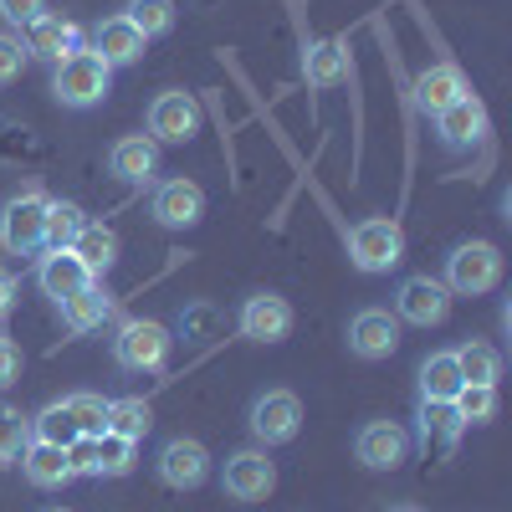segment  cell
Wrapping results in <instances>:
<instances>
[{"mask_svg": "<svg viewBox=\"0 0 512 512\" xmlns=\"http://www.w3.org/2000/svg\"><path fill=\"white\" fill-rule=\"evenodd\" d=\"M113 93V67L93 52V47H77L72 57H62L52 67V98L62 108H98L103 98Z\"/></svg>", "mask_w": 512, "mask_h": 512, "instance_id": "cell-1", "label": "cell"}, {"mask_svg": "<svg viewBox=\"0 0 512 512\" xmlns=\"http://www.w3.org/2000/svg\"><path fill=\"white\" fill-rule=\"evenodd\" d=\"M497 282H502V251L492 241H461V246H451L446 277H441V287L451 297H482Z\"/></svg>", "mask_w": 512, "mask_h": 512, "instance_id": "cell-2", "label": "cell"}, {"mask_svg": "<svg viewBox=\"0 0 512 512\" xmlns=\"http://www.w3.org/2000/svg\"><path fill=\"white\" fill-rule=\"evenodd\" d=\"M169 344H175V338H169V328H164L159 318H128V323H118V333H113V364L128 369V374L164 369Z\"/></svg>", "mask_w": 512, "mask_h": 512, "instance_id": "cell-3", "label": "cell"}, {"mask_svg": "<svg viewBox=\"0 0 512 512\" xmlns=\"http://www.w3.org/2000/svg\"><path fill=\"white\" fill-rule=\"evenodd\" d=\"M400 256H405V231L390 216H369V221H359L349 231V262L359 272H369V277L400 267Z\"/></svg>", "mask_w": 512, "mask_h": 512, "instance_id": "cell-4", "label": "cell"}, {"mask_svg": "<svg viewBox=\"0 0 512 512\" xmlns=\"http://www.w3.org/2000/svg\"><path fill=\"white\" fill-rule=\"evenodd\" d=\"M246 425H251L256 446H287L303 431V400L292 390H262L246 410Z\"/></svg>", "mask_w": 512, "mask_h": 512, "instance_id": "cell-5", "label": "cell"}, {"mask_svg": "<svg viewBox=\"0 0 512 512\" xmlns=\"http://www.w3.org/2000/svg\"><path fill=\"white\" fill-rule=\"evenodd\" d=\"M221 487H226L231 502H267L272 487H277V461L267 456V446L231 451L226 466H221Z\"/></svg>", "mask_w": 512, "mask_h": 512, "instance_id": "cell-6", "label": "cell"}, {"mask_svg": "<svg viewBox=\"0 0 512 512\" xmlns=\"http://www.w3.org/2000/svg\"><path fill=\"white\" fill-rule=\"evenodd\" d=\"M200 123H205V108L185 88H169L149 103V139L154 144H190L200 134Z\"/></svg>", "mask_w": 512, "mask_h": 512, "instance_id": "cell-7", "label": "cell"}, {"mask_svg": "<svg viewBox=\"0 0 512 512\" xmlns=\"http://www.w3.org/2000/svg\"><path fill=\"white\" fill-rule=\"evenodd\" d=\"M47 195L41 190H26V195H16L6 210H0V246L6 251H21V256H31V251H41V226H47Z\"/></svg>", "mask_w": 512, "mask_h": 512, "instance_id": "cell-8", "label": "cell"}, {"mask_svg": "<svg viewBox=\"0 0 512 512\" xmlns=\"http://www.w3.org/2000/svg\"><path fill=\"white\" fill-rule=\"evenodd\" d=\"M149 216L164 226V231H190L200 216H205V190L185 175L175 180H159L154 195H149Z\"/></svg>", "mask_w": 512, "mask_h": 512, "instance_id": "cell-9", "label": "cell"}, {"mask_svg": "<svg viewBox=\"0 0 512 512\" xmlns=\"http://www.w3.org/2000/svg\"><path fill=\"white\" fill-rule=\"evenodd\" d=\"M154 472L164 487H175V492H195L205 477H210V451L195 441V436H175V441H164L159 456H154Z\"/></svg>", "mask_w": 512, "mask_h": 512, "instance_id": "cell-10", "label": "cell"}, {"mask_svg": "<svg viewBox=\"0 0 512 512\" xmlns=\"http://www.w3.org/2000/svg\"><path fill=\"white\" fill-rule=\"evenodd\" d=\"M395 318L415 328H441L451 318V292L436 277H405L395 292Z\"/></svg>", "mask_w": 512, "mask_h": 512, "instance_id": "cell-11", "label": "cell"}, {"mask_svg": "<svg viewBox=\"0 0 512 512\" xmlns=\"http://www.w3.org/2000/svg\"><path fill=\"white\" fill-rule=\"evenodd\" d=\"M236 328L241 338H251V344H282V338L292 333V303L277 292H251L241 313H236Z\"/></svg>", "mask_w": 512, "mask_h": 512, "instance_id": "cell-12", "label": "cell"}, {"mask_svg": "<svg viewBox=\"0 0 512 512\" xmlns=\"http://www.w3.org/2000/svg\"><path fill=\"white\" fill-rule=\"evenodd\" d=\"M354 456L369 466V472H395V466H405V461H410L405 425H400V420H369V425H359Z\"/></svg>", "mask_w": 512, "mask_h": 512, "instance_id": "cell-13", "label": "cell"}, {"mask_svg": "<svg viewBox=\"0 0 512 512\" xmlns=\"http://www.w3.org/2000/svg\"><path fill=\"white\" fill-rule=\"evenodd\" d=\"M400 349V318L390 308H359L349 318V354L354 359H390Z\"/></svg>", "mask_w": 512, "mask_h": 512, "instance_id": "cell-14", "label": "cell"}, {"mask_svg": "<svg viewBox=\"0 0 512 512\" xmlns=\"http://www.w3.org/2000/svg\"><path fill=\"white\" fill-rule=\"evenodd\" d=\"M21 47H26V57L31 62H47V67H57L62 57H72L77 47H88L82 41V26L77 21H67V16H41V21H31L26 31H21Z\"/></svg>", "mask_w": 512, "mask_h": 512, "instance_id": "cell-15", "label": "cell"}, {"mask_svg": "<svg viewBox=\"0 0 512 512\" xmlns=\"http://www.w3.org/2000/svg\"><path fill=\"white\" fill-rule=\"evenodd\" d=\"M436 139H441L446 149H472V144H482V139H487V108H482V98L466 93V98H456L451 108H441V113H436Z\"/></svg>", "mask_w": 512, "mask_h": 512, "instance_id": "cell-16", "label": "cell"}, {"mask_svg": "<svg viewBox=\"0 0 512 512\" xmlns=\"http://www.w3.org/2000/svg\"><path fill=\"white\" fill-rule=\"evenodd\" d=\"M108 175L123 185H149L159 175V144L149 134H123L108 149Z\"/></svg>", "mask_w": 512, "mask_h": 512, "instance_id": "cell-17", "label": "cell"}, {"mask_svg": "<svg viewBox=\"0 0 512 512\" xmlns=\"http://www.w3.org/2000/svg\"><path fill=\"white\" fill-rule=\"evenodd\" d=\"M21 461V472H26V482L31 487H41V492H57V487H67L77 472H72V451L67 446H52V441H26V451L16 456Z\"/></svg>", "mask_w": 512, "mask_h": 512, "instance_id": "cell-18", "label": "cell"}, {"mask_svg": "<svg viewBox=\"0 0 512 512\" xmlns=\"http://www.w3.org/2000/svg\"><path fill=\"white\" fill-rule=\"evenodd\" d=\"M415 108L420 113H441V108H451L456 98H466V93H472V88H466V77H461V67L456 62H431V67H425V72H415Z\"/></svg>", "mask_w": 512, "mask_h": 512, "instance_id": "cell-19", "label": "cell"}, {"mask_svg": "<svg viewBox=\"0 0 512 512\" xmlns=\"http://www.w3.org/2000/svg\"><path fill=\"white\" fill-rule=\"evenodd\" d=\"M88 282H98L88 267H82V256L67 246V251H47L36 262V287L52 297V303H62V297H72V292H82Z\"/></svg>", "mask_w": 512, "mask_h": 512, "instance_id": "cell-20", "label": "cell"}, {"mask_svg": "<svg viewBox=\"0 0 512 512\" xmlns=\"http://www.w3.org/2000/svg\"><path fill=\"white\" fill-rule=\"evenodd\" d=\"M88 47L118 72V67H134L139 57H144V47H149V41L134 31V26H128L123 16H108V21H98L93 26V41H88Z\"/></svg>", "mask_w": 512, "mask_h": 512, "instance_id": "cell-21", "label": "cell"}, {"mask_svg": "<svg viewBox=\"0 0 512 512\" xmlns=\"http://www.w3.org/2000/svg\"><path fill=\"white\" fill-rule=\"evenodd\" d=\"M415 420H420V446H425V456H431V451L451 456L456 441H461V431H466V425L456 420V410H451V405H436V400H420V405H415Z\"/></svg>", "mask_w": 512, "mask_h": 512, "instance_id": "cell-22", "label": "cell"}, {"mask_svg": "<svg viewBox=\"0 0 512 512\" xmlns=\"http://www.w3.org/2000/svg\"><path fill=\"white\" fill-rule=\"evenodd\" d=\"M57 313H62V323L72 333H93V328H103V318H113V297L103 292V282H88L82 292L62 297Z\"/></svg>", "mask_w": 512, "mask_h": 512, "instance_id": "cell-23", "label": "cell"}, {"mask_svg": "<svg viewBox=\"0 0 512 512\" xmlns=\"http://www.w3.org/2000/svg\"><path fill=\"white\" fill-rule=\"evenodd\" d=\"M415 384H420V400H436V405H451L456 390H461V369H456V354L441 349V354H425L420 369H415Z\"/></svg>", "mask_w": 512, "mask_h": 512, "instance_id": "cell-24", "label": "cell"}, {"mask_svg": "<svg viewBox=\"0 0 512 512\" xmlns=\"http://www.w3.org/2000/svg\"><path fill=\"white\" fill-rule=\"evenodd\" d=\"M72 251L82 256V267H88L93 277H103V272L118 262V236H113V226H103V221H82Z\"/></svg>", "mask_w": 512, "mask_h": 512, "instance_id": "cell-25", "label": "cell"}, {"mask_svg": "<svg viewBox=\"0 0 512 512\" xmlns=\"http://www.w3.org/2000/svg\"><path fill=\"white\" fill-rule=\"evenodd\" d=\"M303 77L313 82V88H333V82H344L349 77L344 41H313V47L303 52Z\"/></svg>", "mask_w": 512, "mask_h": 512, "instance_id": "cell-26", "label": "cell"}, {"mask_svg": "<svg viewBox=\"0 0 512 512\" xmlns=\"http://www.w3.org/2000/svg\"><path fill=\"white\" fill-rule=\"evenodd\" d=\"M128 26H134L144 41H154V36H169L175 31V0H123V11H118Z\"/></svg>", "mask_w": 512, "mask_h": 512, "instance_id": "cell-27", "label": "cell"}, {"mask_svg": "<svg viewBox=\"0 0 512 512\" xmlns=\"http://www.w3.org/2000/svg\"><path fill=\"white\" fill-rule=\"evenodd\" d=\"M451 354H456V369H461L466 384H497L502 379V354L492 344H482V338H466Z\"/></svg>", "mask_w": 512, "mask_h": 512, "instance_id": "cell-28", "label": "cell"}, {"mask_svg": "<svg viewBox=\"0 0 512 512\" xmlns=\"http://www.w3.org/2000/svg\"><path fill=\"white\" fill-rule=\"evenodd\" d=\"M149 425H154V410H149V400H139V395L108 400V431H113V436L144 441V436H149Z\"/></svg>", "mask_w": 512, "mask_h": 512, "instance_id": "cell-29", "label": "cell"}, {"mask_svg": "<svg viewBox=\"0 0 512 512\" xmlns=\"http://www.w3.org/2000/svg\"><path fill=\"white\" fill-rule=\"evenodd\" d=\"M82 221H88V216H82L72 200H52L47 205V226H41V246H47V251H67L77 241Z\"/></svg>", "mask_w": 512, "mask_h": 512, "instance_id": "cell-30", "label": "cell"}, {"mask_svg": "<svg viewBox=\"0 0 512 512\" xmlns=\"http://www.w3.org/2000/svg\"><path fill=\"white\" fill-rule=\"evenodd\" d=\"M451 410L461 425H492L497 420V384H461Z\"/></svg>", "mask_w": 512, "mask_h": 512, "instance_id": "cell-31", "label": "cell"}, {"mask_svg": "<svg viewBox=\"0 0 512 512\" xmlns=\"http://www.w3.org/2000/svg\"><path fill=\"white\" fill-rule=\"evenodd\" d=\"M62 405H67V415H72V425H77V436H82V441L108 431V400H103V395L77 390V395H67Z\"/></svg>", "mask_w": 512, "mask_h": 512, "instance_id": "cell-32", "label": "cell"}, {"mask_svg": "<svg viewBox=\"0 0 512 512\" xmlns=\"http://www.w3.org/2000/svg\"><path fill=\"white\" fill-rule=\"evenodd\" d=\"M31 436H36V441H52V446H67V451H72V446L82 441V436H77V425H72V415H67V405H62V400H52L47 410H41V415L31 420Z\"/></svg>", "mask_w": 512, "mask_h": 512, "instance_id": "cell-33", "label": "cell"}, {"mask_svg": "<svg viewBox=\"0 0 512 512\" xmlns=\"http://www.w3.org/2000/svg\"><path fill=\"white\" fill-rule=\"evenodd\" d=\"M26 441H31V415H21L16 405H0V466H16Z\"/></svg>", "mask_w": 512, "mask_h": 512, "instance_id": "cell-34", "label": "cell"}, {"mask_svg": "<svg viewBox=\"0 0 512 512\" xmlns=\"http://www.w3.org/2000/svg\"><path fill=\"white\" fill-rule=\"evenodd\" d=\"M26 47H21V36L16 31H0V88H11V82L26 72Z\"/></svg>", "mask_w": 512, "mask_h": 512, "instance_id": "cell-35", "label": "cell"}, {"mask_svg": "<svg viewBox=\"0 0 512 512\" xmlns=\"http://www.w3.org/2000/svg\"><path fill=\"white\" fill-rule=\"evenodd\" d=\"M52 6H47V0H0V21H6L16 36L31 26V21H41V16H47Z\"/></svg>", "mask_w": 512, "mask_h": 512, "instance_id": "cell-36", "label": "cell"}, {"mask_svg": "<svg viewBox=\"0 0 512 512\" xmlns=\"http://www.w3.org/2000/svg\"><path fill=\"white\" fill-rule=\"evenodd\" d=\"M16 379H21V349L0 333V390H11Z\"/></svg>", "mask_w": 512, "mask_h": 512, "instance_id": "cell-37", "label": "cell"}, {"mask_svg": "<svg viewBox=\"0 0 512 512\" xmlns=\"http://www.w3.org/2000/svg\"><path fill=\"white\" fill-rule=\"evenodd\" d=\"M11 313H16V277L0 272V318H11Z\"/></svg>", "mask_w": 512, "mask_h": 512, "instance_id": "cell-38", "label": "cell"}, {"mask_svg": "<svg viewBox=\"0 0 512 512\" xmlns=\"http://www.w3.org/2000/svg\"><path fill=\"white\" fill-rule=\"evenodd\" d=\"M47 512H72V507H47Z\"/></svg>", "mask_w": 512, "mask_h": 512, "instance_id": "cell-39", "label": "cell"}, {"mask_svg": "<svg viewBox=\"0 0 512 512\" xmlns=\"http://www.w3.org/2000/svg\"><path fill=\"white\" fill-rule=\"evenodd\" d=\"M395 512H415V507H395Z\"/></svg>", "mask_w": 512, "mask_h": 512, "instance_id": "cell-40", "label": "cell"}]
</instances>
